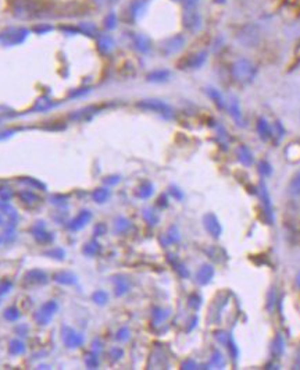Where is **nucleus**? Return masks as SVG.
Masks as SVG:
<instances>
[{"label":"nucleus","instance_id":"nucleus-26","mask_svg":"<svg viewBox=\"0 0 300 370\" xmlns=\"http://www.w3.org/2000/svg\"><path fill=\"white\" fill-rule=\"evenodd\" d=\"M107 198H108V191L107 189H104V188H100V189H98V191L95 192V199H96L98 202H104Z\"/></svg>","mask_w":300,"mask_h":370},{"label":"nucleus","instance_id":"nucleus-11","mask_svg":"<svg viewBox=\"0 0 300 370\" xmlns=\"http://www.w3.org/2000/svg\"><path fill=\"white\" fill-rule=\"evenodd\" d=\"M236 158H238V160H239L243 166H246V167L251 166L253 162H255L253 153H251V150L247 148L246 145H239V146L236 148Z\"/></svg>","mask_w":300,"mask_h":370},{"label":"nucleus","instance_id":"nucleus-33","mask_svg":"<svg viewBox=\"0 0 300 370\" xmlns=\"http://www.w3.org/2000/svg\"><path fill=\"white\" fill-rule=\"evenodd\" d=\"M296 284H297V287L300 288V272L297 273V276H296Z\"/></svg>","mask_w":300,"mask_h":370},{"label":"nucleus","instance_id":"nucleus-30","mask_svg":"<svg viewBox=\"0 0 300 370\" xmlns=\"http://www.w3.org/2000/svg\"><path fill=\"white\" fill-rule=\"evenodd\" d=\"M117 338H118V340H121V341L127 340V338H128V330H127V329H123V330L118 331Z\"/></svg>","mask_w":300,"mask_h":370},{"label":"nucleus","instance_id":"nucleus-18","mask_svg":"<svg viewBox=\"0 0 300 370\" xmlns=\"http://www.w3.org/2000/svg\"><path fill=\"white\" fill-rule=\"evenodd\" d=\"M168 77H170V71L167 70H156L148 75V81H152V82H164L167 81Z\"/></svg>","mask_w":300,"mask_h":370},{"label":"nucleus","instance_id":"nucleus-21","mask_svg":"<svg viewBox=\"0 0 300 370\" xmlns=\"http://www.w3.org/2000/svg\"><path fill=\"white\" fill-rule=\"evenodd\" d=\"M257 168H259V171H260L263 177H270L271 174H272V167H271V164L267 160H261Z\"/></svg>","mask_w":300,"mask_h":370},{"label":"nucleus","instance_id":"nucleus-12","mask_svg":"<svg viewBox=\"0 0 300 370\" xmlns=\"http://www.w3.org/2000/svg\"><path fill=\"white\" fill-rule=\"evenodd\" d=\"M213 277H214V269H213V266H210V265H203L196 274L197 281H199V284H202V286L209 284V282L213 280Z\"/></svg>","mask_w":300,"mask_h":370},{"label":"nucleus","instance_id":"nucleus-17","mask_svg":"<svg viewBox=\"0 0 300 370\" xmlns=\"http://www.w3.org/2000/svg\"><path fill=\"white\" fill-rule=\"evenodd\" d=\"M207 60V52H197L195 55L189 59L188 61V66L191 67V69H200L204 63H206Z\"/></svg>","mask_w":300,"mask_h":370},{"label":"nucleus","instance_id":"nucleus-1","mask_svg":"<svg viewBox=\"0 0 300 370\" xmlns=\"http://www.w3.org/2000/svg\"><path fill=\"white\" fill-rule=\"evenodd\" d=\"M232 77L242 85L251 84L257 77V67L249 59H238L232 64Z\"/></svg>","mask_w":300,"mask_h":370},{"label":"nucleus","instance_id":"nucleus-20","mask_svg":"<svg viewBox=\"0 0 300 370\" xmlns=\"http://www.w3.org/2000/svg\"><path fill=\"white\" fill-rule=\"evenodd\" d=\"M289 192L295 197H300V173L296 174L295 177L290 180Z\"/></svg>","mask_w":300,"mask_h":370},{"label":"nucleus","instance_id":"nucleus-27","mask_svg":"<svg viewBox=\"0 0 300 370\" xmlns=\"http://www.w3.org/2000/svg\"><path fill=\"white\" fill-rule=\"evenodd\" d=\"M274 305H275V291L272 290V291L270 292V295H268V305H267V308H268L270 311H272Z\"/></svg>","mask_w":300,"mask_h":370},{"label":"nucleus","instance_id":"nucleus-31","mask_svg":"<svg viewBox=\"0 0 300 370\" xmlns=\"http://www.w3.org/2000/svg\"><path fill=\"white\" fill-rule=\"evenodd\" d=\"M116 0H94V3L95 5H98V6H108V5H111V3H114Z\"/></svg>","mask_w":300,"mask_h":370},{"label":"nucleus","instance_id":"nucleus-6","mask_svg":"<svg viewBox=\"0 0 300 370\" xmlns=\"http://www.w3.org/2000/svg\"><path fill=\"white\" fill-rule=\"evenodd\" d=\"M183 45H185V38L182 35H175L168 38L167 40H164L161 45V50L164 55H174L178 53L179 50L182 49Z\"/></svg>","mask_w":300,"mask_h":370},{"label":"nucleus","instance_id":"nucleus-24","mask_svg":"<svg viewBox=\"0 0 300 370\" xmlns=\"http://www.w3.org/2000/svg\"><path fill=\"white\" fill-rule=\"evenodd\" d=\"M116 25H117V17H116L114 13H110V14L106 17V20H104V27H106L107 30H114Z\"/></svg>","mask_w":300,"mask_h":370},{"label":"nucleus","instance_id":"nucleus-2","mask_svg":"<svg viewBox=\"0 0 300 370\" xmlns=\"http://www.w3.org/2000/svg\"><path fill=\"white\" fill-rule=\"evenodd\" d=\"M238 42L243 48H256L261 42V31L255 24H247L238 32Z\"/></svg>","mask_w":300,"mask_h":370},{"label":"nucleus","instance_id":"nucleus-28","mask_svg":"<svg viewBox=\"0 0 300 370\" xmlns=\"http://www.w3.org/2000/svg\"><path fill=\"white\" fill-rule=\"evenodd\" d=\"M128 227H129V224L125 219H120V220L117 222V230H120V231H124V230H127Z\"/></svg>","mask_w":300,"mask_h":370},{"label":"nucleus","instance_id":"nucleus-4","mask_svg":"<svg viewBox=\"0 0 300 370\" xmlns=\"http://www.w3.org/2000/svg\"><path fill=\"white\" fill-rule=\"evenodd\" d=\"M28 35V30L25 28H9L0 32V42L3 45H18L24 42Z\"/></svg>","mask_w":300,"mask_h":370},{"label":"nucleus","instance_id":"nucleus-15","mask_svg":"<svg viewBox=\"0 0 300 370\" xmlns=\"http://www.w3.org/2000/svg\"><path fill=\"white\" fill-rule=\"evenodd\" d=\"M207 95L210 96L213 102L220 107V109H226V100L221 95V92L216 88H207Z\"/></svg>","mask_w":300,"mask_h":370},{"label":"nucleus","instance_id":"nucleus-16","mask_svg":"<svg viewBox=\"0 0 300 370\" xmlns=\"http://www.w3.org/2000/svg\"><path fill=\"white\" fill-rule=\"evenodd\" d=\"M133 43H135V48L139 50V52H142V53H146L150 50V40L146 35H142L139 34L135 36V39H133Z\"/></svg>","mask_w":300,"mask_h":370},{"label":"nucleus","instance_id":"nucleus-29","mask_svg":"<svg viewBox=\"0 0 300 370\" xmlns=\"http://www.w3.org/2000/svg\"><path fill=\"white\" fill-rule=\"evenodd\" d=\"M95 299H96V302H99V303H104V302L107 301V295H106L104 292H98V294L95 295Z\"/></svg>","mask_w":300,"mask_h":370},{"label":"nucleus","instance_id":"nucleus-32","mask_svg":"<svg viewBox=\"0 0 300 370\" xmlns=\"http://www.w3.org/2000/svg\"><path fill=\"white\" fill-rule=\"evenodd\" d=\"M52 30V27H49V25H39V32H44V31H50Z\"/></svg>","mask_w":300,"mask_h":370},{"label":"nucleus","instance_id":"nucleus-10","mask_svg":"<svg viewBox=\"0 0 300 370\" xmlns=\"http://www.w3.org/2000/svg\"><path fill=\"white\" fill-rule=\"evenodd\" d=\"M256 128L259 137H260L263 141H268V139H271L274 137V135H272V125H271L264 117H260V119L257 120Z\"/></svg>","mask_w":300,"mask_h":370},{"label":"nucleus","instance_id":"nucleus-22","mask_svg":"<svg viewBox=\"0 0 300 370\" xmlns=\"http://www.w3.org/2000/svg\"><path fill=\"white\" fill-rule=\"evenodd\" d=\"M212 366L216 367V369H222L225 366V360H224V356L220 354V352H216L214 356L212 358Z\"/></svg>","mask_w":300,"mask_h":370},{"label":"nucleus","instance_id":"nucleus-19","mask_svg":"<svg viewBox=\"0 0 300 370\" xmlns=\"http://www.w3.org/2000/svg\"><path fill=\"white\" fill-rule=\"evenodd\" d=\"M146 9V2L145 0H135L132 5H131V14L135 18H139L143 14V11Z\"/></svg>","mask_w":300,"mask_h":370},{"label":"nucleus","instance_id":"nucleus-5","mask_svg":"<svg viewBox=\"0 0 300 370\" xmlns=\"http://www.w3.org/2000/svg\"><path fill=\"white\" fill-rule=\"evenodd\" d=\"M182 21H183V27L187 28L188 31H197L200 28V23H202V18H200V14L197 13L196 7H185L182 14Z\"/></svg>","mask_w":300,"mask_h":370},{"label":"nucleus","instance_id":"nucleus-25","mask_svg":"<svg viewBox=\"0 0 300 370\" xmlns=\"http://www.w3.org/2000/svg\"><path fill=\"white\" fill-rule=\"evenodd\" d=\"M153 192V187L150 185V184H145L141 189H139V192L136 193L139 198H149L150 195H152Z\"/></svg>","mask_w":300,"mask_h":370},{"label":"nucleus","instance_id":"nucleus-13","mask_svg":"<svg viewBox=\"0 0 300 370\" xmlns=\"http://www.w3.org/2000/svg\"><path fill=\"white\" fill-rule=\"evenodd\" d=\"M284 351H285V340L281 334H276L275 338L272 340V345H271V355L276 359V358H281Z\"/></svg>","mask_w":300,"mask_h":370},{"label":"nucleus","instance_id":"nucleus-3","mask_svg":"<svg viewBox=\"0 0 300 370\" xmlns=\"http://www.w3.org/2000/svg\"><path fill=\"white\" fill-rule=\"evenodd\" d=\"M138 107L158 113L167 120L174 117V110H172L171 106H168L167 103H164L161 100H157V99H145L142 102H139Z\"/></svg>","mask_w":300,"mask_h":370},{"label":"nucleus","instance_id":"nucleus-14","mask_svg":"<svg viewBox=\"0 0 300 370\" xmlns=\"http://www.w3.org/2000/svg\"><path fill=\"white\" fill-rule=\"evenodd\" d=\"M98 48L102 53H110L114 49V39L110 35H100L98 38Z\"/></svg>","mask_w":300,"mask_h":370},{"label":"nucleus","instance_id":"nucleus-23","mask_svg":"<svg viewBox=\"0 0 300 370\" xmlns=\"http://www.w3.org/2000/svg\"><path fill=\"white\" fill-rule=\"evenodd\" d=\"M79 30L88 35L98 34V28H96V25L92 24V23H84V24H81L79 25Z\"/></svg>","mask_w":300,"mask_h":370},{"label":"nucleus","instance_id":"nucleus-7","mask_svg":"<svg viewBox=\"0 0 300 370\" xmlns=\"http://www.w3.org/2000/svg\"><path fill=\"white\" fill-rule=\"evenodd\" d=\"M259 192H260L261 202H263V207H264V212H266L267 220L270 222V224H272V222H274V212H272V205H271L270 193H268V189H267V185L264 181H261L260 183Z\"/></svg>","mask_w":300,"mask_h":370},{"label":"nucleus","instance_id":"nucleus-8","mask_svg":"<svg viewBox=\"0 0 300 370\" xmlns=\"http://www.w3.org/2000/svg\"><path fill=\"white\" fill-rule=\"evenodd\" d=\"M203 223H204V227L209 231V234L214 238H220L222 232L221 224L218 222V219L216 217V214L213 213H207L206 216L203 217Z\"/></svg>","mask_w":300,"mask_h":370},{"label":"nucleus","instance_id":"nucleus-9","mask_svg":"<svg viewBox=\"0 0 300 370\" xmlns=\"http://www.w3.org/2000/svg\"><path fill=\"white\" fill-rule=\"evenodd\" d=\"M226 110L228 113L231 114V117L235 120V123L239 125V127H243L245 123H243V114L241 112V106H239V102L236 98H231L228 102H226Z\"/></svg>","mask_w":300,"mask_h":370}]
</instances>
